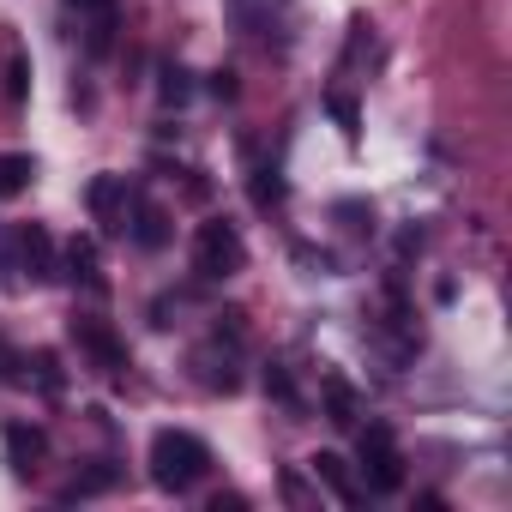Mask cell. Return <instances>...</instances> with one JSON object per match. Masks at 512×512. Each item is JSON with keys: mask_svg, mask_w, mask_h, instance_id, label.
<instances>
[{"mask_svg": "<svg viewBox=\"0 0 512 512\" xmlns=\"http://www.w3.org/2000/svg\"><path fill=\"white\" fill-rule=\"evenodd\" d=\"M145 464H151V482H157L163 494H187V488L211 470V446H205L199 434H187V428H157Z\"/></svg>", "mask_w": 512, "mask_h": 512, "instance_id": "obj_1", "label": "cell"}, {"mask_svg": "<svg viewBox=\"0 0 512 512\" xmlns=\"http://www.w3.org/2000/svg\"><path fill=\"white\" fill-rule=\"evenodd\" d=\"M241 266H247V241H241V229H235V223L211 217V223H199V229H193V272H199V278L223 284V278H235Z\"/></svg>", "mask_w": 512, "mask_h": 512, "instance_id": "obj_2", "label": "cell"}, {"mask_svg": "<svg viewBox=\"0 0 512 512\" xmlns=\"http://www.w3.org/2000/svg\"><path fill=\"white\" fill-rule=\"evenodd\" d=\"M362 476H368V494H398L404 488V452H398L386 422L362 428Z\"/></svg>", "mask_w": 512, "mask_h": 512, "instance_id": "obj_3", "label": "cell"}, {"mask_svg": "<svg viewBox=\"0 0 512 512\" xmlns=\"http://www.w3.org/2000/svg\"><path fill=\"white\" fill-rule=\"evenodd\" d=\"M73 344H79L103 374H121V368H127V344H121V338H115V326H109V320H97V314H79V320H73Z\"/></svg>", "mask_w": 512, "mask_h": 512, "instance_id": "obj_4", "label": "cell"}, {"mask_svg": "<svg viewBox=\"0 0 512 512\" xmlns=\"http://www.w3.org/2000/svg\"><path fill=\"white\" fill-rule=\"evenodd\" d=\"M79 13V31H85V49L91 55H109L115 49V31H121V0H67Z\"/></svg>", "mask_w": 512, "mask_h": 512, "instance_id": "obj_5", "label": "cell"}, {"mask_svg": "<svg viewBox=\"0 0 512 512\" xmlns=\"http://www.w3.org/2000/svg\"><path fill=\"white\" fill-rule=\"evenodd\" d=\"M19 272H31V284L61 278V253H55V241H49L43 223H25L19 229Z\"/></svg>", "mask_w": 512, "mask_h": 512, "instance_id": "obj_6", "label": "cell"}, {"mask_svg": "<svg viewBox=\"0 0 512 512\" xmlns=\"http://www.w3.org/2000/svg\"><path fill=\"white\" fill-rule=\"evenodd\" d=\"M61 266H67V278H73L79 290H91V296H103V290H109V278H103V260H97V241H91V235H73V241H67Z\"/></svg>", "mask_w": 512, "mask_h": 512, "instance_id": "obj_7", "label": "cell"}, {"mask_svg": "<svg viewBox=\"0 0 512 512\" xmlns=\"http://www.w3.org/2000/svg\"><path fill=\"white\" fill-rule=\"evenodd\" d=\"M85 199H91V211H97V223H103V229H127V205H133L127 175H97Z\"/></svg>", "mask_w": 512, "mask_h": 512, "instance_id": "obj_8", "label": "cell"}, {"mask_svg": "<svg viewBox=\"0 0 512 512\" xmlns=\"http://www.w3.org/2000/svg\"><path fill=\"white\" fill-rule=\"evenodd\" d=\"M0 440H7V464H13L19 476H31L37 458L49 452V434H43L37 422H7V434H0Z\"/></svg>", "mask_w": 512, "mask_h": 512, "instance_id": "obj_9", "label": "cell"}, {"mask_svg": "<svg viewBox=\"0 0 512 512\" xmlns=\"http://www.w3.org/2000/svg\"><path fill=\"white\" fill-rule=\"evenodd\" d=\"M127 211H133V223H127V229H133V241H139L145 253H157V247L169 241V217H163V211H157L151 199H133Z\"/></svg>", "mask_w": 512, "mask_h": 512, "instance_id": "obj_10", "label": "cell"}, {"mask_svg": "<svg viewBox=\"0 0 512 512\" xmlns=\"http://www.w3.org/2000/svg\"><path fill=\"white\" fill-rule=\"evenodd\" d=\"M320 392H326V416H332L338 428H356V416H362V398H356V386H350L344 374H326V380H320Z\"/></svg>", "mask_w": 512, "mask_h": 512, "instance_id": "obj_11", "label": "cell"}, {"mask_svg": "<svg viewBox=\"0 0 512 512\" xmlns=\"http://www.w3.org/2000/svg\"><path fill=\"white\" fill-rule=\"evenodd\" d=\"M308 464H314V476H320V482H326L344 506H356V500H362V488H356V476H350V464H344L338 452H314Z\"/></svg>", "mask_w": 512, "mask_h": 512, "instance_id": "obj_12", "label": "cell"}, {"mask_svg": "<svg viewBox=\"0 0 512 512\" xmlns=\"http://www.w3.org/2000/svg\"><path fill=\"white\" fill-rule=\"evenodd\" d=\"M31 175H37V163L25 151H0V199H19L31 187Z\"/></svg>", "mask_w": 512, "mask_h": 512, "instance_id": "obj_13", "label": "cell"}, {"mask_svg": "<svg viewBox=\"0 0 512 512\" xmlns=\"http://www.w3.org/2000/svg\"><path fill=\"white\" fill-rule=\"evenodd\" d=\"M31 380H37L43 398H61V386H67V380H61V356H55V350H37V356H31Z\"/></svg>", "mask_w": 512, "mask_h": 512, "instance_id": "obj_14", "label": "cell"}, {"mask_svg": "<svg viewBox=\"0 0 512 512\" xmlns=\"http://www.w3.org/2000/svg\"><path fill=\"white\" fill-rule=\"evenodd\" d=\"M326 109L338 115V127H344V139L356 145V139H362V115H356V103H350L344 91H332V97H326Z\"/></svg>", "mask_w": 512, "mask_h": 512, "instance_id": "obj_15", "label": "cell"}, {"mask_svg": "<svg viewBox=\"0 0 512 512\" xmlns=\"http://www.w3.org/2000/svg\"><path fill=\"white\" fill-rule=\"evenodd\" d=\"M266 392H272L278 404H302V392H296V380H290V368H278V362L266 368Z\"/></svg>", "mask_w": 512, "mask_h": 512, "instance_id": "obj_16", "label": "cell"}, {"mask_svg": "<svg viewBox=\"0 0 512 512\" xmlns=\"http://www.w3.org/2000/svg\"><path fill=\"white\" fill-rule=\"evenodd\" d=\"M157 91H163V103H187V97H193V85H187L181 67H163V85H157Z\"/></svg>", "mask_w": 512, "mask_h": 512, "instance_id": "obj_17", "label": "cell"}, {"mask_svg": "<svg viewBox=\"0 0 512 512\" xmlns=\"http://www.w3.org/2000/svg\"><path fill=\"white\" fill-rule=\"evenodd\" d=\"M25 79H31V67H25V55H13V67H7V103L13 109L25 103Z\"/></svg>", "mask_w": 512, "mask_h": 512, "instance_id": "obj_18", "label": "cell"}, {"mask_svg": "<svg viewBox=\"0 0 512 512\" xmlns=\"http://www.w3.org/2000/svg\"><path fill=\"white\" fill-rule=\"evenodd\" d=\"M211 97H235V73H229V67L211 73Z\"/></svg>", "mask_w": 512, "mask_h": 512, "instance_id": "obj_19", "label": "cell"}]
</instances>
